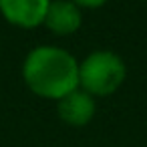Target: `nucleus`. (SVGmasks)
I'll list each match as a JSON object with an SVG mask.
<instances>
[{"mask_svg": "<svg viewBox=\"0 0 147 147\" xmlns=\"http://www.w3.org/2000/svg\"><path fill=\"white\" fill-rule=\"evenodd\" d=\"M22 79L32 93L59 101L79 87V61L61 47L40 45L26 55Z\"/></svg>", "mask_w": 147, "mask_h": 147, "instance_id": "nucleus-1", "label": "nucleus"}, {"mask_svg": "<svg viewBox=\"0 0 147 147\" xmlns=\"http://www.w3.org/2000/svg\"><path fill=\"white\" fill-rule=\"evenodd\" d=\"M123 59L113 51H93L79 63V87L89 95H111L125 81Z\"/></svg>", "mask_w": 147, "mask_h": 147, "instance_id": "nucleus-2", "label": "nucleus"}, {"mask_svg": "<svg viewBox=\"0 0 147 147\" xmlns=\"http://www.w3.org/2000/svg\"><path fill=\"white\" fill-rule=\"evenodd\" d=\"M95 109H97L95 97L89 95L87 91H83L81 87H77L75 91L67 93L65 97H61L57 101V111H59L61 119L75 127L87 125L93 119Z\"/></svg>", "mask_w": 147, "mask_h": 147, "instance_id": "nucleus-3", "label": "nucleus"}, {"mask_svg": "<svg viewBox=\"0 0 147 147\" xmlns=\"http://www.w3.org/2000/svg\"><path fill=\"white\" fill-rule=\"evenodd\" d=\"M51 0H0V12L16 26L32 28L45 20Z\"/></svg>", "mask_w": 147, "mask_h": 147, "instance_id": "nucleus-4", "label": "nucleus"}, {"mask_svg": "<svg viewBox=\"0 0 147 147\" xmlns=\"http://www.w3.org/2000/svg\"><path fill=\"white\" fill-rule=\"evenodd\" d=\"M42 22L57 34H73L83 22L81 6H77L73 0H51Z\"/></svg>", "mask_w": 147, "mask_h": 147, "instance_id": "nucleus-5", "label": "nucleus"}, {"mask_svg": "<svg viewBox=\"0 0 147 147\" xmlns=\"http://www.w3.org/2000/svg\"><path fill=\"white\" fill-rule=\"evenodd\" d=\"M77 6H87V8H95V6H101L105 4L107 0H73Z\"/></svg>", "mask_w": 147, "mask_h": 147, "instance_id": "nucleus-6", "label": "nucleus"}]
</instances>
